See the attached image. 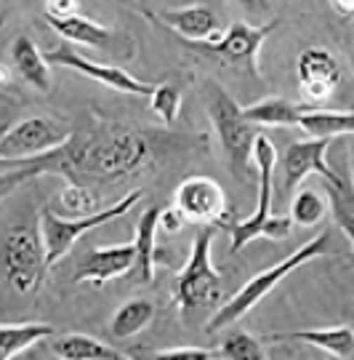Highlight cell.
Masks as SVG:
<instances>
[{
  "label": "cell",
  "mask_w": 354,
  "mask_h": 360,
  "mask_svg": "<svg viewBox=\"0 0 354 360\" xmlns=\"http://www.w3.org/2000/svg\"><path fill=\"white\" fill-rule=\"evenodd\" d=\"M150 158L147 139L123 126H99L93 131L72 134L48 153L25 160H0L3 195L25 181L56 174L67 181H112L139 171Z\"/></svg>",
  "instance_id": "cell-1"
},
{
  "label": "cell",
  "mask_w": 354,
  "mask_h": 360,
  "mask_svg": "<svg viewBox=\"0 0 354 360\" xmlns=\"http://www.w3.org/2000/svg\"><path fill=\"white\" fill-rule=\"evenodd\" d=\"M328 254H339V245H336L333 230H322L317 238L306 240L299 251H293V254H288L282 262H277L275 267H269V270L253 275L251 281L242 285L237 294L232 296L229 302L221 304V309L211 318V323H208L205 331H208V334H216V331L227 328V326H232V323H237L242 315H248V312H251V309L256 307V304H258V302H261V299H264L282 278H288V275L296 272L299 267L309 264V262H315V259L328 257Z\"/></svg>",
  "instance_id": "cell-2"
},
{
  "label": "cell",
  "mask_w": 354,
  "mask_h": 360,
  "mask_svg": "<svg viewBox=\"0 0 354 360\" xmlns=\"http://www.w3.org/2000/svg\"><path fill=\"white\" fill-rule=\"evenodd\" d=\"M253 163L258 168V208L251 219H242L229 224V254H240L248 243L256 238H269V240H285L293 230V217H275L272 214V195H275V166H277V150L266 136H256L253 144Z\"/></svg>",
  "instance_id": "cell-3"
},
{
  "label": "cell",
  "mask_w": 354,
  "mask_h": 360,
  "mask_svg": "<svg viewBox=\"0 0 354 360\" xmlns=\"http://www.w3.org/2000/svg\"><path fill=\"white\" fill-rule=\"evenodd\" d=\"M208 117L214 120V129L218 134L221 150L227 153V160L232 171L245 179L251 171L253 144H256V131L253 123L242 115V107L218 83H208Z\"/></svg>",
  "instance_id": "cell-4"
},
{
  "label": "cell",
  "mask_w": 354,
  "mask_h": 360,
  "mask_svg": "<svg viewBox=\"0 0 354 360\" xmlns=\"http://www.w3.org/2000/svg\"><path fill=\"white\" fill-rule=\"evenodd\" d=\"M141 195H144L141 190H133V193H128L123 200H117L112 206L99 208L96 214L77 217V219L59 217L56 211L43 208V214H40V235H43V243H46L48 267H53L59 259L67 257V254L72 251V245H75L86 232L96 230V227H101V224H107V221H112V219H117V217H126L128 211L141 200Z\"/></svg>",
  "instance_id": "cell-5"
},
{
  "label": "cell",
  "mask_w": 354,
  "mask_h": 360,
  "mask_svg": "<svg viewBox=\"0 0 354 360\" xmlns=\"http://www.w3.org/2000/svg\"><path fill=\"white\" fill-rule=\"evenodd\" d=\"M3 270L13 291L32 294L48 270L46 243L35 224H13L3 235Z\"/></svg>",
  "instance_id": "cell-6"
},
{
  "label": "cell",
  "mask_w": 354,
  "mask_h": 360,
  "mask_svg": "<svg viewBox=\"0 0 354 360\" xmlns=\"http://www.w3.org/2000/svg\"><path fill=\"white\" fill-rule=\"evenodd\" d=\"M214 232L216 227L202 224L200 232L195 235L190 262L176 278V302L181 309H202L211 307L221 296V275L214 267Z\"/></svg>",
  "instance_id": "cell-7"
},
{
  "label": "cell",
  "mask_w": 354,
  "mask_h": 360,
  "mask_svg": "<svg viewBox=\"0 0 354 360\" xmlns=\"http://www.w3.org/2000/svg\"><path fill=\"white\" fill-rule=\"evenodd\" d=\"M277 30V19L266 22V25H248V22H235L227 32H221L218 38L211 40H184L190 49L208 56H216L229 65L245 67L253 77H261L258 72V51L264 46V40Z\"/></svg>",
  "instance_id": "cell-8"
},
{
  "label": "cell",
  "mask_w": 354,
  "mask_h": 360,
  "mask_svg": "<svg viewBox=\"0 0 354 360\" xmlns=\"http://www.w3.org/2000/svg\"><path fill=\"white\" fill-rule=\"evenodd\" d=\"M72 136V131L48 120V117H27L19 120L16 126L3 131L0 136V160H25V158H35L64 144Z\"/></svg>",
  "instance_id": "cell-9"
},
{
  "label": "cell",
  "mask_w": 354,
  "mask_h": 360,
  "mask_svg": "<svg viewBox=\"0 0 354 360\" xmlns=\"http://www.w3.org/2000/svg\"><path fill=\"white\" fill-rule=\"evenodd\" d=\"M46 59H48L51 65L75 70V72L91 77V80H96V83L107 86V89L120 91V94H131V96H152L155 89H157L155 83H144L139 77H133L128 70H123V67L91 62V59H86L80 51H75L72 46H59V49H53V51L46 53Z\"/></svg>",
  "instance_id": "cell-10"
},
{
  "label": "cell",
  "mask_w": 354,
  "mask_h": 360,
  "mask_svg": "<svg viewBox=\"0 0 354 360\" xmlns=\"http://www.w3.org/2000/svg\"><path fill=\"white\" fill-rule=\"evenodd\" d=\"M176 208L187 217V221L211 227L224 224L229 217L227 195L211 176H190L181 181L176 190Z\"/></svg>",
  "instance_id": "cell-11"
},
{
  "label": "cell",
  "mask_w": 354,
  "mask_h": 360,
  "mask_svg": "<svg viewBox=\"0 0 354 360\" xmlns=\"http://www.w3.org/2000/svg\"><path fill=\"white\" fill-rule=\"evenodd\" d=\"M333 139H303L293 142L280 158V174H282V195H293V190L303 181L306 174H320L322 179H333L336 171L328 166V147Z\"/></svg>",
  "instance_id": "cell-12"
},
{
  "label": "cell",
  "mask_w": 354,
  "mask_h": 360,
  "mask_svg": "<svg viewBox=\"0 0 354 360\" xmlns=\"http://www.w3.org/2000/svg\"><path fill=\"white\" fill-rule=\"evenodd\" d=\"M296 75H299V86L301 94L315 104L328 102L336 94L339 83H341V67L336 62V56L328 53L325 49H306L299 56L296 65Z\"/></svg>",
  "instance_id": "cell-13"
},
{
  "label": "cell",
  "mask_w": 354,
  "mask_h": 360,
  "mask_svg": "<svg viewBox=\"0 0 354 360\" xmlns=\"http://www.w3.org/2000/svg\"><path fill=\"white\" fill-rule=\"evenodd\" d=\"M136 240L117 245H104V248H91L86 257L80 259L75 270V281H93L96 285L107 283L112 278L128 275L136 267Z\"/></svg>",
  "instance_id": "cell-14"
},
{
  "label": "cell",
  "mask_w": 354,
  "mask_h": 360,
  "mask_svg": "<svg viewBox=\"0 0 354 360\" xmlns=\"http://www.w3.org/2000/svg\"><path fill=\"white\" fill-rule=\"evenodd\" d=\"M266 342H303L317 349H325L333 358L354 355V328L352 326H330V328H301V331H277L269 334Z\"/></svg>",
  "instance_id": "cell-15"
},
{
  "label": "cell",
  "mask_w": 354,
  "mask_h": 360,
  "mask_svg": "<svg viewBox=\"0 0 354 360\" xmlns=\"http://www.w3.org/2000/svg\"><path fill=\"white\" fill-rule=\"evenodd\" d=\"M160 19L181 40H211L218 35V16L205 6H187L176 11H163Z\"/></svg>",
  "instance_id": "cell-16"
},
{
  "label": "cell",
  "mask_w": 354,
  "mask_h": 360,
  "mask_svg": "<svg viewBox=\"0 0 354 360\" xmlns=\"http://www.w3.org/2000/svg\"><path fill=\"white\" fill-rule=\"evenodd\" d=\"M157 230H160V208L152 206L141 214L139 224H136V267H133V278L136 283H152L155 278V264L160 262V248H157Z\"/></svg>",
  "instance_id": "cell-17"
},
{
  "label": "cell",
  "mask_w": 354,
  "mask_h": 360,
  "mask_svg": "<svg viewBox=\"0 0 354 360\" xmlns=\"http://www.w3.org/2000/svg\"><path fill=\"white\" fill-rule=\"evenodd\" d=\"M11 59L16 65V72L25 77L32 89L38 91H51L53 86V77H51V62L46 59V53L38 51V46L27 35H19V38L11 43Z\"/></svg>",
  "instance_id": "cell-18"
},
{
  "label": "cell",
  "mask_w": 354,
  "mask_h": 360,
  "mask_svg": "<svg viewBox=\"0 0 354 360\" xmlns=\"http://www.w3.org/2000/svg\"><path fill=\"white\" fill-rule=\"evenodd\" d=\"M46 22L53 27V32H59L64 40L77 43V46H93V49H112L117 43V35L107 27L96 25L88 16H70V19H48Z\"/></svg>",
  "instance_id": "cell-19"
},
{
  "label": "cell",
  "mask_w": 354,
  "mask_h": 360,
  "mask_svg": "<svg viewBox=\"0 0 354 360\" xmlns=\"http://www.w3.org/2000/svg\"><path fill=\"white\" fill-rule=\"evenodd\" d=\"M325 195H328L330 211L343 232V238L352 243L354 254V176L352 174H336L333 179H322Z\"/></svg>",
  "instance_id": "cell-20"
},
{
  "label": "cell",
  "mask_w": 354,
  "mask_h": 360,
  "mask_svg": "<svg viewBox=\"0 0 354 360\" xmlns=\"http://www.w3.org/2000/svg\"><path fill=\"white\" fill-rule=\"evenodd\" d=\"M56 334L51 323H19V326H11V323H3L0 326V358L11 360L16 355H22L25 349H29L32 345H38L43 339H51Z\"/></svg>",
  "instance_id": "cell-21"
},
{
  "label": "cell",
  "mask_w": 354,
  "mask_h": 360,
  "mask_svg": "<svg viewBox=\"0 0 354 360\" xmlns=\"http://www.w3.org/2000/svg\"><path fill=\"white\" fill-rule=\"evenodd\" d=\"M53 355L64 360H120L123 352L88 334H64L53 339Z\"/></svg>",
  "instance_id": "cell-22"
},
{
  "label": "cell",
  "mask_w": 354,
  "mask_h": 360,
  "mask_svg": "<svg viewBox=\"0 0 354 360\" xmlns=\"http://www.w3.org/2000/svg\"><path fill=\"white\" fill-rule=\"evenodd\" d=\"M301 112V107H296L282 96H269V99H261L251 107H242V115L248 117L253 126H277V129L299 126Z\"/></svg>",
  "instance_id": "cell-23"
},
{
  "label": "cell",
  "mask_w": 354,
  "mask_h": 360,
  "mask_svg": "<svg viewBox=\"0 0 354 360\" xmlns=\"http://www.w3.org/2000/svg\"><path fill=\"white\" fill-rule=\"evenodd\" d=\"M299 129L315 139H339L354 134V110L352 112H330V110H303Z\"/></svg>",
  "instance_id": "cell-24"
},
{
  "label": "cell",
  "mask_w": 354,
  "mask_h": 360,
  "mask_svg": "<svg viewBox=\"0 0 354 360\" xmlns=\"http://www.w3.org/2000/svg\"><path fill=\"white\" fill-rule=\"evenodd\" d=\"M155 318V302L150 299H131L123 307L112 315L110 331L114 339H131V336L141 334Z\"/></svg>",
  "instance_id": "cell-25"
},
{
  "label": "cell",
  "mask_w": 354,
  "mask_h": 360,
  "mask_svg": "<svg viewBox=\"0 0 354 360\" xmlns=\"http://www.w3.org/2000/svg\"><path fill=\"white\" fill-rule=\"evenodd\" d=\"M59 206H62V214L67 217H88V214H96L99 211V198L91 190L88 184L83 181H70L59 193Z\"/></svg>",
  "instance_id": "cell-26"
},
{
  "label": "cell",
  "mask_w": 354,
  "mask_h": 360,
  "mask_svg": "<svg viewBox=\"0 0 354 360\" xmlns=\"http://www.w3.org/2000/svg\"><path fill=\"white\" fill-rule=\"evenodd\" d=\"M218 358L232 360H261L266 352L261 349V342L256 336L245 334V331H232V334L218 345Z\"/></svg>",
  "instance_id": "cell-27"
},
{
  "label": "cell",
  "mask_w": 354,
  "mask_h": 360,
  "mask_svg": "<svg viewBox=\"0 0 354 360\" xmlns=\"http://www.w3.org/2000/svg\"><path fill=\"white\" fill-rule=\"evenodd\" d=\"M291 217L301 227H315V224H320L322 217H325V200H322V195H317L315 190L296 193V198H293L291 203Z\"/></svg>",
  "instance_id": "cell-28"
},
{
  "label": "cell",
  "mask_w": 354,
  "mask_h": 360,
  "mask_svg": "<svg viewBox=\"0 0 354 360\" xmlns=\"http://www.w3.org/2000/svg\"><path fill=\"white\" fill-rule=\"evenodd\" d=\"M150 102L152 112L171 126V123H176L178 112H181V89L173 86V83H160L150 96Z\"/></svg>",
  "instance_id": "cell-29"
},
{
  "label": "cell",
  "mask_w": 354,
  "mask_h": 360,
  "mask_svg": "<svg viewBox=\"0 0 354 360\" xmlns=\"http://www.w3.org/2000/svg\"><path fill=\"white\" fill-rule=\"evenodd\" d=\"M141 358H184V360H211L218 358V349L211 347H195V345H181V347H163V349H136Z\"/></svg>",
  "instance_id": "cell-30"
},
{
  "label": "cell",
  "mask_w": 354,
  "mask_h": 360,
  "mask_svg": "<svg viewBox=\"0 0 354 360\" xmlns=\"http://www.w3.org/2000/svg\"><path fill=\"white\" fill-rule=\"evenodd\" d=\"M80 0H46V16L48 19H70L77 16Z\"/></svg>",
  "instance_id": "cell-31"
},
{
  "label": "cell",
  "mask_w": 354,
  "mask_h": 360,
  "mask_svg": "<svg viewBox=\"0 0 354 360\" xmlns=\"http://www.w3.org/2000/svg\"><path fill=\"white\" fill-rule=\"evenodd\" d=\"M184 221H187V217H184L178 208L160 211V227H163L165 232H178L181 227H184Z\"/></svg>",
  "instance_id": "cell-32"
},
{
  "label": "cell",
  "mask_w": 354,
  "mask_h": 360,
  "mask_svg": "<svg viewBox=\"0 0 354 360\" xmlns=\"http://www.w3.org/2000/svg\"><path fill=\"white\" fill-rule=\"evenodd\" d=\"M235 6H240L251 16H269L272 13V0H232Z\"/></svg>",
  "instance_id": "cell-33"
},
{
  "label": "cell",
  "mask_w": 354,
  "mask_h": 360,
  "mask_svg": "<svg viewBox=\"0 0 354 360\" xmlns=\"http://www.w3.org/2000/svg\"><path fill=\"white\" fill-rule=\"evenodd\" d=\"M330 8L343 16V19H354V0H328Z\"/></svg>",
  "instance_id": "cell-34"
},
{
  "label": "cell",
  "mask_w": 354,
  "mask_h": 360,
  "mask_svg": "<svg viewBox=\"0 0 354 360\" xmlns=\"http://www.w3.org/2000/svg\"><path fill=\"white\" fill-rule=\"evenodd\" d=\"M352 168H354V158H352Z\"/></svg>",
  "instance_id": "cell-35"
}]
</instances>
